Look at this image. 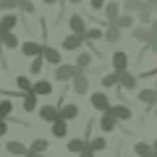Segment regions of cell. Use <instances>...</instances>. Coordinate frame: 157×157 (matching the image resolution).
<instances>
[{
    "label": "cell",
    "instance_id": "obj_1",
    "mask_svg": "<svg viewBox=\"0 0 157 157\" xmlns=\"http://www.w3.org/2000/svg\"><path fill=\"white\" fill-rule=\"evenodd\" d=\"M52 71H55V73H52V76H55V81H71V78L78 73L73 63H58Z\"/></svg>",
    "mask_w": 157,
    "mask_h": 157
},
{
    "label": "cell",
    "instance_id": "obj_2",
    "mask_svg": "<svg viewBox=\"0 0 157 157\" xmlns=\"http://www.w3.org/2000/svg\"><path fill=\"white\" fill-rule=\"evenodd\" d=\"M92 63H94V55H92L89 50H76V71L78 73H89V68H92Z\"/></svg>",
    "mask_w": 157,
    "mask_h": 157
},
{
    "label": "cell",
    "instance_id": "obj_3",
    "mask_svg": "<svg viewBox=\"0 0 157 157\" xmlns=\"http://www.w3.org/2000/svg\"><path fill=\"white\" fill-rule=\"evenodd\" d=\"M128 32H131V37H134L139 45H147V42L152 39V29H149V24H134Z\"/></svg>",
    "mask_w": 157,
    "mask_h": 157
},
{
    "label": "cell",
    "instance_id": "obj_4",
    "mask_svg": "<svg viewBox=\"0 0 157 157\" xmlns=\"http://www.w3.org/2000/svg\"><path fill=\"white\" fill-rule=\"evenodd\" d=\"M107 113L118 118V123H123V121H131V118H134V110H131V107L126 105V102H118V105H110V107H107Z\"/></svg>",
    "mask_w": 157,
    "mask_h": 157
},
{
    "label": "cell",
    "instance_id": "obj_5",
    "mask_svg": "<svg viewBox=\"0 0 157 157\" xmlns=\"http://www.w3.org/2000/svg\"><path fill=\"white\" fill-rule=\"evenodd\" d=\"M136 84H139V76H136V73H131V71H121V73H118V89L134 92Z\"/></svg>",
    "mask_w": 157,
    "mask_h": 157
},
{
    "label": "cell",
    "instance_id": "obj_6",
    "mask_svg": "<svg viewBox=\"0 0 157 157\" xmlns=\"http://www.w3.org/2000/svg\"><path fill=\"white\" fill-rule=\"evenodd\" d=\"M58 115L71 123V121L78 118V105H76V102H60V105H58Z\"/></svg>",
    "mask_w": 157,
    "mask_h": 157
},
{
    "label": "cell",
    "instance_id": "obj_7",
    "mask_svg": "<svg viewBox=\"0 0 157 157\" xmlns=\"http://www.w3.org/2000/svg\"><path fill=\"white\" fill-rule=\"evenodd\" d=\"M68 29H71L73 34H81V37H84V32H86V18L81 16V13L73 11L71 16H68Z\"/></svg>",
    "mask_w": 157,
    "mask_h": 157
},
{
    "label": "cell",
    "instance_id": "obj_8",
    "mask_svg": "<svg viewBox=\"0 0 157 157\" xmlns=\"http://www.w3.org/2000/svg\"><path fill=\"white\" fill-rule=\"evenodd\" d=\"M60 45H63V50L76 52V50H81V47H84L86 42H84V37H81V34H73V32H71V34H68V37L60 42Z\"/></svg>",
    "mask_w": 157,
    "mask_h": 157
},
{
    "label": "cell",
    "instance_id": "obj_9",
    "mask_svg": "<svg viewBox=\"0 0 157 157\" xmlns=\"http://www.w3.org/2000/svg\"><path fill=\"white\" fill-rule=\"evenodd\" d=\"M42 58H45V63H47V66H52V68H55L58 63H63L60 50H58V47H52V45H42Z\"/></svg>",
    "mask_w": 157,
    "mask_h": 157
},
{
    "label": "cell",
    "instance_id": "obj_10",
    "mask_svg": "<svg viewBox=\"0 0 157 157\" xmlns=\"http://www.w3.org/2000/svg\"><path fill=\"white\" fill-rule=\"evenodd\" d=\"M89 100H92V107H94L97 113H105L107 107L113 105V102H110V97H107V92H94V94H92Z\"/></svg>",
    "mask_w": 157,
    "mask_h": 157
},
{
    "label": "cell",
    "instance_id": "obj_11",
    "mask_svg": "<svg viewBox=\"0 0 157 157\" xmlns=\"http://www.w3.org/2000/svg\"><path fill=\"white\" fill-rule=\"evenodd\" d=\"M110 63H113V71H115V73H121V71H128V55H126L123 50H115V52H113Z\"/></svg>",
    "mask_w": 157,
    "mask_h": 157
},
{
    "label": "cell",
    "instance_id": "obj_12",
    "mask_svg": "<svg viewBox=\"0 0 157 157\" xmlns=\"http://www.w3.org/2000/svg\"><path fill=\"white\" fill-rule=\"evenodd\" d=\"M32 92L37 97H47V94H52L55 89H52V81H50V78H37V81L32 84Z\"/></svg>",
    "mask_w": 157,
    "mask_h": 157
},
{
    "label": "cell",
    "instance_id": "obj_13",
    "mask_svg": "<svg viewBox=\"0 0 157 157\" xmlns=\"http://www.w3.org/2000/svg\"><path fill=\"white\" fill-rule=\"evenodd\" d=\"M71 89L76 92V94H86V92H89V78H86V73H76V76L71 78Z\"/></svg>",
    "mask_w": 157,
    "mask_h": 157
},
{
    "label": "cell",
    "instance_id": "obj_14",
    "mask_svg": "<svg viewBox=\"0 0 157 157\" xmlns=\"http://www.w3.org/2000/svg\"><path fill=\"white\" fill-rule=\"evenodd\" d=\"M121 32H123V29L113 21V24H107V26H105V34H102V37H105L107 45H118V42H121Z\"/></svg>",
    "mask_w": 157,
    "mask_h": 157
},
{
    "label": "cell",
    "instance_id": "obj_15",
    "mask_svg": "<svg viewBox=\"0 0 157 157\" xmlns=\"http://www.w3.org/2000/svg\"><path fill=\"white\" fill-rule=\"evenodd\" d=\"M37 107H39L37 94H34L32 89H29V92H24V94H21V110H24V113H34Z\"/></svg>",
    "mask_w": 157,
    "mask_h": 157
},
{
    "label": "cell",
    "instance_id": "obj_16",
    "mask_svg": "<svg viewBox=\"0 0 157 157\" xmlns=\"http://www.w3.org/2000/svg\"><path fill=\"white\" fill-rule=\"evenodd\" d=\"M16 24H21L18 16H16V11H8L6 16L0 18V32H16Z\"/></svg>",
    "mask_w": 157,
    "mask_h": 157
},
{
    "label": "cell",
    "instance_id": "obj_17",
    "mask_svg": "<svg viewBox=\"0 0 157 157\" xmlns=\"http://www.w3.org/2000/svg\"><path fill=\"white\" fill-rule=\"evenodd\" d=\"M37 113H39V121L52 123V121L58 118V105H39V107H37Z\"/></svg>",
    "mask_w": 157,
    "mask_h": 157
},
{
    "label": "cell",
    "instance_id": "obj_18",
    "mask_svg": "<svg viewBox=\"0 0 157 157\" xmlns=\"http://www.w3.org/2000/svg\"><path fill=\"white\" fill-rule=\"evenodd\" d=\"M6 152L8 155H16V157H24L29 152V147L24 141H18V139H11V141H6Z\"/></svg>",
    "mask_w": 157,
    "mask_h": 157
},
{
    "label": "cell",
    "instance_id": "obj_19",
    "mask_svg": "<svg viewBox=\"0 0 157 157\" xmlns=\"http://www.w3.org/2000/svg\"><path fill=\"white\" fill-rule=\"evenodd\" d=\"M21 52L26 58H34V55H42V45H39V42H34V39H26V42H21Z\"/></svg>",
    "mask_w": 157,
    "mask_h": 157
},
{
    "label": "cell",
    "instance_id": "obj_20",
    "mask_svg": "<svg viewBox=\"0 0 157 157\" xmlns=\"http://www.w3.org/2000/svg\"><path fill=\"white\" fill-rule=\"evenodd\" d=\"M100 128L102 131H105V134H110V131H115L118 128V118L115 115H110V113H102V115H100Z\"/></svg>",
    "mask_w": 157,
    "mask_h": 157
},
{
    "label": "cell",
    "instance_id": "obj_21",
    "mask_svg": "<svg viewBox=\"0 0 157 157\" xmlns=\"http://www.w3.org/2000/svg\"><path fill=\"white\" fill-rule=\"evenodd\" d=\"M136 97H139V102H141V105H147V107H155L157 105V92L155 89H139V92H136Z\"/></svg>",
    "mask_w": 157,
    "mask_h": 157
},
{
    "label": "cell",
    "instance_id": "obj_22",
    "mask_svg": "<svg viewBox=\"0 0 157 157\" xmlns=\"http://www.w3.org/2000/svg\"><path fill=\"white\" fill-rule=\"evenodd\" d=\"M50 131H52V136H58V139H63V136L68 134V121H63V118L58 115L55 121L50 123Z\"/></svg>",
    "mask_w": 157,
    "mask_h": 157
},
{
    "label": "cell",
    "instance_id": "obj_23",
    "mask_svg": "<svg viewBox=\"0 0 157 157\" xmlns=\"http://www.w3.org/2000/svg\"><path fill=\"white\" fill-rule=\"evenodd\" d=\"M86 149H92L97 155V152H105L107 149V139L105 136H89V139H86Z\"/></svg>",
    "mask_w": 157,
    "mask_h": 157
},
{
    "label": "cell",
    "instance_id": "obj_24",
    "mask_svg": "<svg viewBox=\"0 0 157 157\" xmlns=\"http://www.w3.org/2000/svg\"><path fill=\"white\" fill-rule=\"evenodd\" d=\"M0 45L6 47V50H16L21 42H18V37H16V32H3L0 34Z\"/></svg>",
    "mask_w": 157,
    "mask_h": 157
},
{
    "label": "cell",
    "instance_id": "obj_25",
    "mask_svg": "<svg viewBox=\"0 0 157 157\" xmlns=\"http://www.w3.org/2000/svg\"><path fill=\"white\" fill-rule=\"evenodd\" d=\"M102 13H105V21H107V24H113L118 16H121V3H105Z\"/></svg>",
    "mask_w": 157,
    "mask_h": 157
},
{
    "label": "cell",
    "instance_id": "obj_26",
    "mask_svg": "<svg viewBox=\"0 0 157 157\" xmlns=\"http://www.w3.org/2000/svg\"><path fill=\"white\" fill-rule=\"evenodd\" d=\"M134 155L136 157H155L157 152H155V147L147 144V141H136V144H134Z\"/></svg>",
    "mask_w": 157,
    "mask_h": 157
},
{
    "label": "cell",
    "instance_id": "obj_27",
    "mask_svg": "<svg viewBox=\"0 0 157 157\" xmlns=\"http://www.w3.org/2000/svg\"><path fill=\"white\" fill-rule=\"evenodd\" d=\"M136 16H139V24H149V21H152V16H155V8H152L149 3L144 0V3H141V8L136 11Z\"/></svg>",
    "mask_w": 157,
    "mask_h": 157
},
{
    "label": "cell",
    "instance_id": "obj_28",
    "mask_svg": "<svg viewBox=\"0 0 157 157\" xmlns=\"http://www.w3.org/2000/svg\"><path fill=\"white\" fill-rule=\"evenodd\" d=\"M47 149H50V141L47 139H34L32 144H29V152H32V155H45Z\"/></svg>",
    "mask_w": 157,
    "mask_h": 157
},
{
    "label": "cell",
    "instance_id": "obj_29",
    "mask_svg": "<svg viewBox=\"0 0 157 157\" xmlns=\"http://www.w3.org/2000/svg\"><path fill=\"white\" fill-rule=\"evenodd\" d=\"M66 149L71 152V155H78V152H84V149H86V139H84V136H81V139H68Z\"/></svg>",
    "mask_w": 157,
    "mask_h": 157
},
{
    "label": "cell",
    "instance_id": "obj_30",
    "mask_svg": "<svg viewBox=\"0 0 157 157\" xmlns=\"http://www.w3.org/2000/svg\"><path fill=\"white\" fill-rule=\"evenodd\" d=\"M115 24H118L121 29H131V26L136 24V18H134V13H126V11H121V16L115 18Z\"/></svg>",
    "mask_w": 157,
    "mask_h": 157
},
{
    "label": "cell",
    "instance_id": "obj_31",
    "mask_svg": "<svg viewBox=\"0 0 157 157\" xmlns=\"http://www.w3.org/2000/svg\"><path fill=\"white\" fill-rule=\"evenodd\" d=\"M141 3H144V0H123V3H121V11L134 13V16H136V11L141 8Z\"/></svg>",
    "mask_w": 157,
    "mask_h": 157
},
{
    "label": "cell",
    "instance_id": "obj_32",
    "mask_svg": "<svg viewBox=\"0 0 157 157\" xmlns=\"http://www.w3.org/2000/svg\"><path fill=\"white\" fill-rule=\"evenodd\" d=\"M11 115H13V102H11V97H6V100H0V118L11 121Z\"/></svg>",
    "mask_w": 157,
    "mask_h": 157
},
{
    "label": "cell",
    "instance_id": "obj_33",
    "mask_svg": "<svg viewBox=\"0 0 157 157\" xmlns=\"http://www.w3.org/2000/svg\"><path fill=\"white\" fill-rule=\"evenodd\" d=\"M97 39H102V29L100 26H86V32H84V42H97Z\"/></svg>",
    "mask_w": 157,
    "mask_h": 157
},
{
    "label": "cell",
    "instance_id": "obj_34",
    "mask_svg": "<svg viewBox=\"0 0 157 157\" xmlns=\"http://www.w3.org/2000/svg\"><path fill=\"white\" fill-rule=\"evenodd\" d=\"M42 66H45V58H42V55H34L32 63H29V73H32V76H37V73L42 71Z\"/></svg>",
    "mask_w": 157,
    "mask_h": 157
},
{
    "label": "cell",
    "instance_id": "obj_35",
    "mask_svg": "<svg viewBox=\"0 0 157 157\" xmlns=\"http://www.w3.org/2000/svg\"><path fill=\"white\" fill-rule=\"evenodd\" d=\"M102 86L105 89H118V73H107V76H102Z\"/></svg>",
    "mask_w": 157,
    "mask_h": 157
},
{
    "label": "cell",
    "instance_id": "obj_36",
    "mask_svg": "<svg viewBox=\"0 0 157 157\" xmlns=\"http://www.w3.org/2000/svg\"><path fill=\"white\" fill-rule=\"evenodd\" d=\"M32 84H34V81H32L29 76H16V86H18V92H29V89H32Z\"/></svg>",
    "mask_w": 157,
    "mask_h": 157
},
{
    "label": "cell",
    "instance_id": "obj_37",
    "mask_svg": "<svg viewBox=\"0 0 157 157\" xmlns=\"http://www.w3.org/2000/svg\"><path fill=\"white\" fill-rule=\"evenodd\" d=\"M18 11H21L24 16H34V3L32 0H18Z\"/></svg>",
    "mask_w": 157,
    "mask_h": 157
},
{
    "label": "cell",
    "instance_id": "obj_38",
    "mask_svg": "<svg viewBox=\"0 0 157 157\" xmlns=\"http://www.w3.org/2000/svg\"><path fill=\"white\" fill-rule=\"evenodd\" d=\"M0 11H18V0H0Z\"/></svg>",
    "mask_w": 157,
    "mask_h": 157
},
{
    "label": "cell",
    "instance_id": "obj_39",
    "mask_svg": "<svg viewBox=\"0 0 157 157\" xmlns=\"http://www.w3.org/2000/svg\"><path fill=\"white\" fill-rule=\"evenodd\" d=\"M144 50H147V52H152V55H157V34H152V39L144 45Z\"/></svg>",
    "mask_w": 157,
    "mask_h": 157
},
{
    "label": "cell",
    "instance_id": "obj_40",
    "mask_svg": "<svg viewBox=\"0 0 157 157\" xmlns=\"http://www.w3.org/2000/svg\"><path fill=\"white\" fill-rule=\"evenodd\" d=\"M105 3H107V0H89V8H92V11H102Z\"/></svg>",
    "mask_w": 157,
    "mask_h": 157
},
{
    "label": "cell",
    "instance_id": "obj_41",
    "mask_svg": "<svg viewBox=\"0 0 157 157\" xmlns=\"http://www.w3.org/2000/svg\"><path fill=\"white\" fill-rule=\"evenodd\" d=\"M8 123H11L8 118H0V136H6V134H8Z\"/></svg>",
    "mask_w": 157,
    "mask_h": 157
},
{
    "label": "cell",
    "instance_id": "obj_42",
    "mask_svg": "<svg viewBox=\"0 0 157 157\" xmlns=\"http://www.w3.org/2000/svg\"><path fill=\"white\" fill-rule=\"evenodd\" d=\"M78 157H97V155L92 149H84V152H78Z\"/></svg>",
    "mask_w": 157,
    "mask_h": 157
},
{
    "label": "cell",
    "instance_id": "obj_43",
    "mask_svg": "<svg viewBox=\"0 0 157 157\" xmlns=\"http://www.w3.org/2000/svg\"><path fill=\"white\" fill-rule=\"evenodd\" d=\"M149 29H152V34H157V18L152 16V21H149Z\"/></svg>",
    "mask_w": 157,
    "mask_h": 157
},
{
    "label": "cell",
    "instance_id": "obj_44",
    "mask_svg": "<svg viewBox=\"0 0 157 157\" xmlns=\"http://www.w3.org/2000/svg\"><path fill=\"white\" fill-rule=\"evenodd\" d=\"M60 3H68V6H81L84 0H60Z\"/></svg>",
    "mask_w": 157,
    "mask_h": 157
},
{
    "label": "cell",
    "instance_id": "obj_45",
    "mask_svg": "<svg viewBox=\"0 0 157 157\" xmlns=\"http://www.w3.org/2000/svg\"><path fill=\"white\" fill-rule=\"evenodd\" d=\"M45 6H55V3H60V0H42Z\"/></svg>",
    "mask_w": 157,
    "mask_h": 157
},
{
    "label": "cell",
    "instance_id": "obj_46",
    "mask_svg": "<svg viewBox=\"0 0 157 157\" xmlns=\"http://www.w3.org/2000/svg\"><path fill=\"white\" fill-rule=\"evenodd\" d=\"M147 3H149V6H152V8L157 11V0H147Z\"/></svg>",
    "mask_w": 157,
    "mask_h": 157
},
{
    "label": "cell",
    "instance_id": "obj_47",
    "mask_svg": "<svg viewBox=\"0 0 157 157\" xmlns=\"http://www.w3.org/2000/svg\"><path fill=\"white\" fill-rule=\"evenodd\" d=\"M152 147H155V152H157V136H155V141H152Z\"/></svg>",
    "mask_w": 157,
    "mask_h": 157
},
{
    "label": "cell",
    "instance_id": "obj_48",
    "mask_svg": "<svg viewBox=\"0 0 157 157\" xmlns=\"http://www.w3.org/2000/svg\"><path fill=\"white\" fill-rule=\"evenodd\" d=\"M24 157H37V155H32V152H26V155H24Z\"/></svg>",
    "mask_w": 157,
    "mask_h": 157
},
{
    "label": "cell",
    "instance_id": "obj_49",
    "mask_svg": "<svg viewBox=\"0 0 157 157\" xmlns=\"http://www.w3.org/2000/svg\"><path fill=\"white\" fill-rule=\"evenodd\" d=\"M155 118H157V105H155Z\"/></svg>",
    "mask_w": 157,
    "mask_h": 157
},
{
    "label": "cell",
    "instance_id": "obj_50",
    "mask_svg": "<svg viewBox=\"0 0 157 157\" xmlns=\"http://www.w3.org/2000/svg\"><path fill=\"white\" fill-rule=\"evenodd\" d=\"M155 92H157V81H155Z\"/></svg>",
    "mask_w": 157,
    "mask_h": 157
},
{
    "label": "cell",
    "instance_id": "obj_51",
    "mask_svg": "<svg viewBox=\"0 0 157 157\" xmlns=\"http://www.w3.org/2000/svg\"><path fill=\"white\" fill-rule=\"evenodd\" d=\"M0 34H3V32H0Z\"/></svg>",
    "mask_w": 157,
    "mask_h": 157
},
{
    "label": "cell",
    "instance_id": "obj_52",
    "mask_svg": "<svg viewBox=\"0 0 157 157\" xmlns=\"http://www.w3.org/2000/svg\"><path fill=\"white\" fill-rule=\"evenodd\" d=\"M155 157H157V155H155Z\"/></svg>",
    "mask_w": 157,
    "mask_h": 157
}]
</instances>
